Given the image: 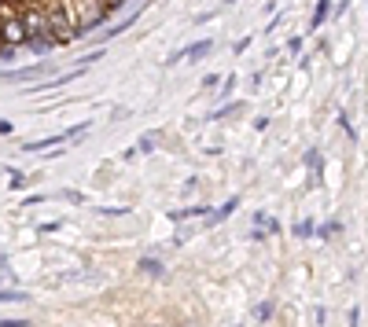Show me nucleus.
I'll return each mask as SVG.
<instances>
[{
	"label": "nucleus",
	"instance_id": "a211bd4d",
	"mask_svg": "<svg viewBox=\"0 0 368 327\" xmlns=\"http://www.w3.org/2000/svg\"><path fill=\"white\" fill-rule=\"evenodd\" d=\"M59 228H63V221H48V224H41V228H37V232H41V236H48V232H59Z\"/></svg>",
	"mask_w": 368,
	"mask_h": 327
},
{
	"label": "nucleus",
	"instance_id": "393cba45",
	"mask_svg": "<svg viewBox=\"0 0 368 327\" xmlns=\"http://www.w3.org/2000/svg\"><path fill=\"white\" fill-rule=\"evenodd\" d=\"M0 283H8V280H4V276H0Z\"/></svg>",
	"mask_w": 368,
	"mask_h": 327
},
{
	"label": "nucleus",
	"instance_id": "4468645a",
	"mask_svg": "<svg viewBox=\"0 0 368 327\" xmlns=\"http://www.w3.org/2000/svg\"><path fill=\"white\" fill-rule=\"evenodd\" d=\"M232 110H239V103H229V107H217V110H210L206 118L210 122H217V118H225V114H232Z\"/></svg>",
	"mask_w": 368,
	"mask_h": 327
},
{
	"label": "nucleus",
	"instance_id": "dca6fc26",
	"mask_svg": "<svg viewBox=\"0 0 368 327\" xmlns=\"http://www.w3.org/2000/svg\"><path fill=\"white\" fill-rule=\"evenodd\" d=\"M48 199H56V195H26L23 206H41V203H48Z\"/></svg>",
	"mask_w": 368,
	"mask_h": 327
},
{
	"label": "nucleus",
	"instance_id": "1a4fd4ad",
	"mask_svg": "<svg viewBox=\"0 0 368 327\" xmlns=\"http://www.w3.org/2000/svg\"><path fill=\"white\" fill-rule=\"evenodd\" d=\"M41 74V63L37 67H23V70H11V74H0V81H15V85H23V81H34Z\"/></svg>",
	"mask_w": 368,
	"mask_h": 327
},
{
	"label": "nucleus",
	"instance_id": "7ed1b4c3",
	"mask_svg": "<svg viewBox=\"0 0 368 327\" xmlns=\"http://www.w3.org/2000/svg\"><path fill=\"white\" fill-rule=\"evenodd\" d=\"M0 44L19 52L26 48V30L19 19V0H0Z\"/></svg>",
	"mask_w": 368,
	"mask_h": 327
},
{
	"label": "nucleus",
	"instance_id": "5701e85b",
	"mask_svg": "<svg viewBox=\"0 0 368 327\" xmlns=\"http://www.w3.org/2000/svg\"><path fill=\"white\" fill-rule=\"evenodd\" d=\"M125 4H129V0H107V8H110V11H118V8H125Z\"/></svg>",
	"mask_w": 368,
	"mask_h": 327
},
{
	"label": "nucleus",
	"instance_id": "aec40b11",
	"mask_svg": "<svg viewBox=\"0 0 368 327\" xmlns=\"http://www.w3.org/2000/svg\"><path fill=\"white\" fill-rule=\"evenodd\" d=\"M295 232H298V236H313V232H317V228H313L310 221H302V224H295Z\"/></svg>",
	"mask_w": 368,
	"mask_h": 327
},
{
	"label": "nucleus",
	"instance_id": "2eb2a0df",
	"mask_svg": "<svg viewBox=\"0 0 368 327\" xmlns=\"http://www.w3.org/2000/svg\"><path fill=\"white\" fill-rule=\"evenodd\" d=\"M254 320H273V302H262L258 313H254Z\"/></svg>",
	"mask_w": 368,
	"mask_h": 327
},
{
	"label": "nucleus",
	"instance_id": "20e7f679",
	"mask_svg": "<svg viewBox=\"0 0 368 327\" xmlns=\"http://www.w3.org/2000/svg\"><path fill=\"white\" fill-rule=\"evenodd\" d=\"M74 15H77V30L85 37V34H96V30L107 26L110 8H107V0H74Z\"/></svg>",
	"mask_w": 368,
	"mask_h": 327
},
{
	"label": "nucleus",
	"instance_id": "b1692460",
	"mask_svg": "<svg viewBox=\"0 0 368 327\" xmlns=\"http://www.w3.org/2000/svg\"><path fill=\"white\" fill-rule=\"evenodd\" d=\"M8 133H11V122L4 118V122H0V136H8Z\"/></svg>",
	"mask_w": 368,
	"mask_h": 327
},
{
	"label": "nucleus",
	"instance_id": "6ab92c4d",
	"mask_svg": "<svg viewBox=\"0 0 368 327\" xmlns=\"http://www.w3.org/2000/svg\"><path fill=\"white\" fill-rule=\"evenodd\" d=\"M302 44H306L302 37H291V41H287V52H291V56H298V52H302Z\"/></svg>",
	"mask_w": 368,
	"mask_h": 327
},
{
	"label": "nucleus",
	"instance_id": "f03ea898",
	"mask_svg": "<svg viewBox=\"0 0 368 327\" xmlns=\"http://www.w3.org/2000/svg\"><path fill=\"white\" fill-rule=\"evenodd\" d=\"M19 19L26 30V48L34 56H48L52 52V37H48V26H44V4L41 0H19Z\"/></svg>",
	"mask_w": 368,
	"mask_h": 327
},
{
	"label": "nucleus",
	"instance_id": "f3484780",
	"mask_svg": "<svg viewBox=\"0 0 368 327\" xmlns=\"http://www.w3.org/2000/svg\"><path fill=\"white\" fill-rule=\"evenodd\" d=\"M250 41H254V37H239V41L232 44V56H243L247 48H250Z\"/></svg>",
	"mask_w": 368,
	"mask_h": 327
},
{
	"label": "nucleus",
	"instance_id": "9d476101",
	"mask_svg": "<svg viewBox=\"0 0 368 327\" xmlns=\"http://www.w3.org/2000/svg\"><path fill=\"white\" fill-rule=\"evenodd\" d=\"M140 272L151 276V280H163V276H166V265H163V261H155V257H144V261H140Z\"/></svg>",
	"mask_w": 368,
	"mask_h": 327
},
{
	"label": "nucleus",
	"instance_id": "f8f14e48",
	"mask_svg": "<svg viewBox=\"0 0 368 327\" xmlns=\"http://www.w3.org/2000/svg\"><path fill=\"white\" fill-rule=\"evenodd\" d=\"M133 206H100V217H129Z\"/></svg>",
	"mask_w": 368,
	"mask_h": 327
},
{
	"label": "nucleus",
	"instance_id": "39448f33",
	"mask_svg": "<svg viewBox=\"0 0 368 327\" xmlns=\"http://www.w3.org/2000/svg\"><path fill=\"white\" fill-rule=\"evenodd\" d=\"M214 52V41L206 37V41H191L188 48H181V63H199L203 56H210Z\"/></svg>",
	"mask_w": 368,
	"mask_h": 327
},
{
	"label": "nucleus",
	"instance_id": "412c9836",
	"mask_svg": "<svg viewBox=\"0 0 368 327\" xmlns=\"http://www.w3.org/2000/svg\"><path fill=\"white\" fill-rule=\"evenodd\" d=\"M0 327H30V320H0Z\"/></svg>",
	"mask_w": 368,
	"mask_h": 327
},
{
	"label": "nucleus",
	"instance_id": "6e6552de",
	"mask_svg": "<svg viewBox=\"0 0 368 327\" xmlns=\"http://www.w3.org/2000/svg\"><path fill=\"white\" fill-rule=\"evenodd\" d=\"M210 206H184V210H170V221H191V217H206Z\"/></svg>",
	"mask_w": 368,
	"mask_h": 327
},
{
	"label": "nucleus",
	"instance_id": "ddd939ff",
	"mask_svg": "<svg viewBox=\"0 0 368 327\" xmlns=\"http://www.w3.org/2000/svg\"><path fill=\"white\" fill-rule=\"evenodd\" d=\"M59 195H63L67 203H74V206H85V203H89V199H85V195L77 191V188H67V191H59Z\"/></svg>",
	"mask_w": 368,
	"mask_h": 327
},
{
	"label": "nucleus",
	"instance_id": "0eeeda50",
	"mask_svg": "<svg viewBox=\"0 0 368 327\" xmlns=\"http://www.w3.org/2000/svg\"><path fill=\"white\" fill-rule=\"evenodd\" d=\"M328 19H331V0H317V8H313V19H310V30H321Z\"/></svg>",
	"mask_w": 368,
	"mask_h": 327
},
{
	"label": "nucleus",
	"instance_id": "423d86ee",
	"mask_svg": "<svg viewBox=\"0 0 368 327\" xmlns=\"http://www.w3.org/2000/svg\"><path fill=\"white\" fill-rule=\"evenodd\" d=\"M67 143V133H56V136H44V140H26L23 151H52V147Z\"/></svg>",
	"mask_w": 368,
	"mask_h": 327
},
{
	"label": "nucleus",
	"instance_id": "9b49d317",
	"mask_svg": "<svg viewBox=\"0 0 368 327\" xmlns=\"http://www.w3.org/2000/svg\"><path fill=\"white\" fill-rule=\"evenodd\" d=\"M30 294L26 290H8L4 283H0V305H19V302H26Z\"/></svg>",
	"mask_w": 368,
	"mask_h": 327
},
{
	"label": "nucleus",
	"instance_id": "4be33fe9",
	"mask_svg": "<svg viewBox=\"0 0 368 327\" xmlns=\"http://www.w3.org/2000/svg\"><path fill=\"white\" fill-rule=\"evenodd\" d=\"M203 89H217V74H206L203 77Z\"/></svg>",
	"mask_w": 368,
	"mask_h": 327
},
{
	"label": "nucleus",
	"instance_id": "f257e3e1",
	"mask_svg": "<svg viewBox=\"0 0 368 327\" xmlns=\"http://www.w3.org/2000/svg\"><path fill=\"white\" fill-rule=\"evenodd\" d=\"M44 4V26H48V37H52L56 48H67L82 37L77 30V15H74V0H41Z\"/></svg>",
	"mask_w": 368,
	"mask_h": 327
}]
</instances>
